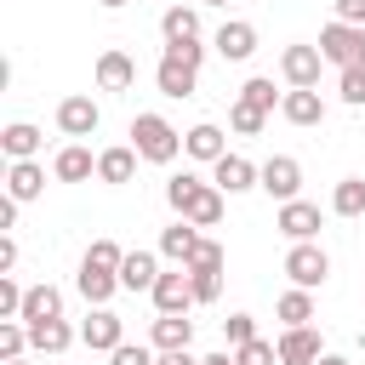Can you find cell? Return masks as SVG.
<instances>
[{
	"label": "cell",
	"instance_id": "cell-44",
	"mask_svg": "<svg viewBox=\"0 0 365 365\" xmlns=\"http://www.w3.org/2000/svg\"><path fill=\"white\" fill-rule=\"evenodd\" d=\"M154 365H200V359H194L188 348H160V359H154Z\"/></svg>",
	"mask_w": 365,
	"mask_h": 365
},
{
	"label": "cell",
	"instance_id": "cell-49",
	"mask_svg": "<svg viewBox=\"0 0 365 365\" xmlns=\"http://www.w3.org/2000/svg\"><path fill=\"white\" fill-rule=\"evenodd\" d=\"M103 6H108V11H120V6H125V0H103Z\"/></svg>",
	"mask_w": 365,
	"mask_h": 365
},
{
	"label": "cell",
	"instance_id": "cell-35",
	"mask_svg": "<svg viewBox=\"0 0 365 365\" xmlns=\"http://www.w3.org/2000/svg\"><path fill=\"white\" fill-rule=\"evenodd\" d=\"M262 120H268L262 108H251V103H240V97H234V108H228V125H234L240 137H257V131H262Z\"/></svg>",
	"mask_w": 365,
	"mask_h": 365
},
{
	"label": "cell",
	"instance_id": "cell-46",
	"mask_svg": "<svg viewBox=\"0 0 365 365\" xmlns=\"http://www.w3.org/2000/svg\"><path fill=\"white\" fill-rule=\"evenodd\" d=\"M17 205H23V200H11V194L0 200V228H11V222H17Z\"/></svg>",
	"mask_w": 365,
	"mask_h": 365
},
{
	"label": "cell",
	"instance_id": "cell-5",
	"mask_svg": "<svg viewBox=\"0 0 365 365\" xmlns=\"http://www.w3.org/2000/svg\"><path fill=\"white\" fill-rule=\"evenodd\" d=\"M257 188H262V194H274V200L285 205V200H297V188H302V165H297L291 154H274V160H262Z\"/></svg>",
	"mask_w": 365,
	"mask_h": 365
},
{
	"label": "cell",
	"instance_id": "cell-37",
	"mask_svg": "<svg viewBox=\"0 0 365 365\" xmlns=\"http://www.w3.org/2000/svg\"><path fill=\"white\" fill-rule=\"evenodd\" d=\"M23 297H29V291L0 274V319H23Z\"/></svg>",
	"mask_w": 365,
	"mask_h": 365
},
{
	"label": "cell",
	"instance_id": "cell-27",
	"mask_svg": "<svg viewBox=\"0 0 365 365\" xmlns=\"http://www.w3.org/2000/svg\"><path fill=\"white\" fill-rule=\"evenodd\" d=\"M182 217H188L194 228H217V222H222V188H217V182H205V188H200V200H194Z\"/></svg>",
	"mask_w": 365,
	"mask_h": 365
},
{
	"label": "cell",
	"instance_id": "cell-13",
	"mask_svg": "<svg viewBox=\"0 0 365 365\" xmlns=\"http://www.w3.org/2000/svg\"><path fill=\"white\" fill-rule=\"evenodd\" d=\"M325 348H319V331L314 325H285L279 336V365H314Z\"/></svg>",
	"mask_w": 365,
	"mask_h": 365
},
{
	"label": "cell",
	"instance_id": "cell-16",
	"mask_svg": "<svg viewBox=\"0 0 365 365\" xmlns=\"http://www.w3.org/2000/svg\"><path fill=\"white\" fill-rule=\"evenodd\" d=\"M6 194L23 200V205L40 200V194H46V171H40L34 160H11V171H6Z\"/></svg>",
	"mask_w": 365,
	"mask_h": 365
},
{
	"label": "cell",
	"instance_id": "cell-19",
	"mask_svg": "<svg viewBox=\"0 0 365 365\" xmlns=\"http://www.w3.org/2000/svg\"><path fill=\"white\" fill-rule=\"evenodd\" d=\"M154 279H160L154 251H125V262H120V285H125V291H154Z\"/></svg>",
	"mask_w": 365,
	"mask_h": 365
},
{
	"label": "cell",
	"instance_id": "cell-29",
	"mask_svg": "<svg viewBox=\"0 0 365 365\" xmlns=\"http://www.w3.org/2000/svg\"><path fill=\"white\" fill-rule=\"evenodd\" d=\"M331 211L336 217H365V177H342L331 188Z\"/></svg>",
	"mask_w": 365,
	"mask_h": 365
},
{
	"label": "cell",
	"instance_id": "cell-39",
	"mask_svg": "<svg viewBox=\"0 0 365 365\" xmlns=\"http://www.w3.org/2000/svg\"><path fill=\"white\" fill-rule=\"evenodd\" d=\"M86 262H97V268H114V274H120V262H125V251H120L114 240H91V251H86Z\"/></svg>",
	"mask_w": 365,
	"mask_h": 365
},
{
	"label": "cell",
	"instance_id": "cell-1",
	"mask_svg": "<svg viewBox=\"0 0 365 365\" xmlns=\"http://www.w3.org/2000/svg\"><path fill=\"white\" fill-rule=\"evenodd\" d=\"M131 148L148 160V165H171L182 154V131L165 120V114H137L131 120Z\"/></svg>",
	"mask_w": 365,
	"mask_h": 365
},
{
	"label": "cell",
	"instance_id": "cell-34",
	"mask_svg": "<svg viewBox=\"0 0 365 365\" xmlns=\"http://www.w3.org/2000/svg\"><path fill=\"white\" fill-rule=\"evenodd\" d=\"M234 359H240V365H279V342L251 336V342H240V348H234Z\"/></svg>",
	"mask_w": 365,
	"mask_h": 365
},
{
	"label": "cell",
	"instance_id": "cell-15",
	"mask_svg": "<svg viewBox=\"0 0 365 365\" xmlns=\"http://www.w3.org/2000/svg\"><path fill=\"white\" fill-rule=\"evenodd\" d=\"M251 51H257V29H251V23L234 17V23L217 29V57H222V63H245Z\"/></svg>",
	"mask_w": 365,
	"mask_h": 365
},
{
	"label": "cell",
	"instance_id": "cell-25",
	"mask_svg": "<svg viewBox=\"0 0 365 365\" xmlns=\"http://www.w3.org/2000/svg\"><path fill=\"white\" fill-rule=\"evenodd\" d=\"M182 154H194V160H211V165H217V160H222L228 148H222V131H217V125L205 120V125H194V131L182 137Z\"/></svg>",
	"mask_w": 365,
	"mask_h": 365
},
{
	"label": "cell",
	"instance_id": "cell-33",
	"mask_svg": "<svg viewBox=\"0 0 365 365\" xmlns=\"http://www.w3.org/2000/svg\"><path fill=\"white\" fill-rule=\"evenodd\" d=\"M240 103H251V108H262V114H268V108L279 103V91H274V80H268V74H257V80H245V86H240Z\"/></svg>",
	"mask_w": 365,
	"mask_h": 365
},
{
	"label": "cell",
	"instance_id": "cell-28",
	"mask_svg": "<svg viewBox=\"0 0 365 365\" xmlns=\"http://www.w3.org/2000/svg\"><path fill=\"white\" fill-rule=\"evenodd\" d=\"M74 336H80V331H68L63 319H40V325H29V342H34L40 354H63Z\"/></svg>",
	"mask_w": 365,
	"mask_h": 365
},
{
	"label": "cell",
	"instance_id": "cell-22",
	"mask_svg": "<svg viewBox=\"0 0 365 365\" xmlns=\"http://www.w3.org/2000/svg\"><path fill=\"white\" fill-rule=\"evenodd\" d=\"M160 34H165V46H177V40H200V11H194V6H165Z\"/></svg>",
	"mask_w": 365,
	"mask_h": 365
},
{
	"label": "cell",
	"instance_id": "cell-21",
	"mask_svg": "<svg viewBox=\"0 0 365 365\" xmlns=\"http://www.w3.org/2000/svg\"><path fill=\"white\" fill-rule=\"evenodd\" d=\"M51 171H57V182H86V177L97 171V160H91V148H80V143H68V148H57V160H51Z\"/></svg>",
	"mask_w": 365,
	"mask_h": 365
},
{
	"label": "cell",
	"instance_id": "cell-20",
	"mask_svg": "<svg viewBox=\"0 0 365 365\" xmlns=\"http://www.w3.org/2000/svg\"><path fill=\"white\" fill-rule=\"evenodd\" d=\"M40 319H63V291H57V285H29V297H23V325H40Z\"/></svg>",
	"mask_w": 365,
	"mask_h": 365
},
{
	"label": "cell",
	"instance_id": "cell-18",
	"mask_svg": "<svg viewBox=\"0 0 365 365\" xmlns=\"http://www.w3.org/2000/svg\"><path fill=\"white\" fill-rule=\"evenodd\" d=\"M137 160H143V154H137L131 143L103 148V154H97V177H103V182H131V177H137Z\"/></svg>",
	"mask_w": 365,
	"mask_h": 365
},
{
	"label": "cell",
	"instance_id": "cell-47",
	"mask_svg": "<svg viewBox=\"0 0 365 365\" xmlns=\"http://www.w3.org/2000/svg\"><path fill=\"white\" fill-rule=\"evenodd\" d=\"M200 365H240V359H234V354H205Z\"/></svg>",
	"mask_w": 365,
	"mask_h": 365
},
{
	"label": "cell",
	"instance_id": "cell-38",
	"mask_svg": "<svg viewBox=\"0 0 365 365\" xmlns=\"http://www.w3.org/2000/svg\"><path fill=\"white\" fill-rule=\"evenodd\" d=\"M336 97H342V103H354V108L365 103V63H359V68H342V80H336Z\"/></svg>",
	"mask_w": 365,
	"mask_h": 365
},
{
	"label": "cell",
	"instance_id": "cell-51",
	"mask_svg": "<svg viewBox=\"0 0 365 365\" xmlns=\"http://www.w3.org/2000/svg\"><path fill=\"white\" fill-rule=\"evenodd\" d=\"M6 365H29V359H6Z\"/></svg>",
	"mask_w": 365,
	"mask_h": 365
},
{
	"label": "cell",
	"instance_id": "cell-4",
	"mask_svg": "<svg viewBox=\"0 0 365 365\" xmlns=\"http://www.w3.org/2000/svg\"><path fill=\"white\" fill-rule=\"evenodd\" d=\"M154 86H160L165 97H194V86H200V63H188L182 51L165 46V57H160V68H154Z\"/></svg>",
	"mask_w": 365,
	"mask_h": 365
},
{
	"label": "cell",
	"instance_id": "cell-14",
	"mask_svg": "<svg viewBox=\"0 0 365 365\" xmlns=\"http://www.w3.org/2000/svg\"><path fill=\"white\" fill-rule=\"evenodd\" d=\"M274 228L291 234V240H314V234H319V205H308V200H285L279 217H274Z\"/></svg>",
	"mask_w": 365,
	"mask_h": 365
},
{
	"label": "cell",
	"instance_id": "cell-7",
	"mask_svg": "<svg viewBox=\"0 0 365 365\" xmlns=\"http://www.w3.org/2000/svg\"><path fill=\"white\" fill-rule=\"evenodd\" d=\"M319 68H325V51H319V46H285V51H279L285 86H319Z\"/></svg>",
	"mask_w": 365,
	"mask_h": 365
},
{
	"label": "cell",
	"instance_id": "cell-32",
	"mask_svg": "<svg viewBox=\"0 0 365 365\" xmlns=\"http://www.w3.org/2000/svg\"><path fill=\"white\" fill-rule=\"evenodd\" d=\"M23 348H34L29 325L23 319H0V359H23Z\"/></svg>",
	"mask_w": 365,
	"mask_h": 365
},
{
	"label": "cell",
	"instance_id": "cell-3",
	"mask_svg": "<svg viewBox=\"0 0 365 365\" xmlns=\"http://www.w3.org/2000/svg\"><path fill=\"white\" fill-rule=\"evenodd\" d=\"M285 274H291V285L314 291V285H325V274H331V257H325L314 240H291V251H285Z\"/></svg>",
	"mask_w": 365,
	"mask_h": 365
},
{
	"label": "cell",
	"instance_id": "cell-26",
	"mask_svg": "<svg viewBox=\"0 0 365 365\" xmlns=\"http://www.w3.org/2000/svg\"><path fill=\"white\" fill-rule=\"evenodd\" d=\"M194 342V319L188 314H160L154 319V348H188Z\"/></svg>",
	"mask_w": 365,
	"mask_h": 365
},
{
	"label": "cell",
	"instance_id": "cell-6",
	"mask_svg": "<svg viewBox=\"0 0 365 365\" xmlns=\"http://www.w3.org/2000/svg\"><path fill=\"white\" fill-rule=\"evenodd\" d=\"M80 342H86L91 354H114V348L125 342V319H120L114 308H91L86 325H80Z\"/></svg>",
	"mask_w": 365,
	"mask_h": 365
},
{
	"label": "cell",
	"instance_id": "cell-23",
	"mask_svg": "<svg viewBox=\"0 0 365 365\" xmlns=\"http://www.w3.org/2000/svg\"><path fill=\"white\" fill-rule=\"evenodd\" d=\"M194 245H200V228H194L188 217H182V222H171V228L160 234V251H165L171 262H182V268H188V257H194Z\"/></svg>",
	"mask_w": 365,
	"mask_h": 365
},
{
	"label": "cell",
	"instance_id": "cell-48",
	"mask_svg": "<svg viewBox=\"0 0 365 365\" xmlns=\"http://www.w3.org/2000/svg\"><path fill=\"white\" fill-rule=\"evenodd\" d=\"M314 365H348V359H342V354H319Z\"/></svg>",
	"mask_w": 365,
	"mask_h": 365
},
{
	"label": "cell",
	"instance_id": "cell-36",
	"mask_svg": "<svg viewBox=\"0 0 365 365\" xmlns=\"http://www.w3.org/2000/svg\"><path fill=\"white\" fill-rule=\"evenodd\" d=\"M194 279V302H217L222 297V268H188Z\"/></svg>",
	"mask_w": 365,
	"mask_h": 365
},
{
	"label": "cell",
	"instance_id": "cell-30",
	"mask_svg": "<svg viewBox=\"0 0 365 365\" xmlns=\"http://www.w3.org/2000/svg\"><path fill=\"white\" fill-rule=\"evenodd\" d=\"M274 314H279V325H308V319H314V297H308L302 285H291V291L279 297Z\"/></svg>",
	"mask_w": 365,
	"mask_h": 365
},
{
	"label": "cell",
	"instance_id": "cell-31",
	"mask_svg": "<svg viewBox=\"0 0 365 365\" xmlns=\"http://www.w3.org/2000/svg\"><path fill=\"white\" fill-rule=\"evenodd\" d=\"M200 188H205L200 177H188V171H177V177L165 182V200H171V211H188V205L200 200Z\"/></svg>",
	"mask_w": 365,
	"mask_h": 365
},
{
	"label": "cell",
	"instance_id": "cell-9",
	"mask_svg": "<svg viewBox=\"0 0 365 365\" xmlns=\"http://www.w3.org/2000/svg\"><path fill=\"white\" fill-rule=\"evenodd\" d=\"M279 114H285L291 125H325V97H319V86H291V91L279 97Z\"/></svg>",
	"mask_w": 365,
	"mask_h": 365
},
{
	"label": "cell",
	"instance_id": "cell-11",
	"mask_svg": "<svg viewBox=\"0 0 365 365\" xmlns=\"http://www.w3.org/2000/svg\"><path fill=\"white\" fill-rule=\"evenodd\" d=\"M257 171H262V165H251L245 154H222V160L211 165V182H217L222 194H245V188H257Z\"/></svg>",
	"mask_w": 365,
	"mask_h": 365
},
{
	"label": "cell",
	"instance_id": "cell-10",
	"mask_svg": "<svg viewBox=\"0 0 365 365\" xmlns=\"http://www.w3.org/2000/svg\"><path fill=\"white\" fill-rule=\"evenodd\" d=\"M148 297H154V308H160V314H188V308H194V279H188V268L160 274Z\"/></svg>",
	"mask_w": 365,
	"mask_h": 365
},
{
	"label": "cell",
	"instance_id": "cell-45",
	"mask_svg": "<svg viewBox=\"0 0 365 365\" xmlns=\"http://www.w3.org/2000/svg\"><path fill=\"white\" fill-rule=\"evenodd\" d=\"M11 268H17V240L6 234V240H0V274H11Z\"/></svg>",
	"mask_w": 365,
	"mask_h": 365
},
{
	"label": "cell",
	"instance_id": "cell-40",
	"mask_svg": "<svg viewBox=\"0 0 365 365\" xmlns=\"http://www.w3.org/2000/svg\"><path fill=\"white\" fill-rule=\"evenodd\" d=\"M222 336L240 348V342H251V336H257V319H251V314H228V319H222Z\"/></svg>",
	"mask_w": 365,
	"mask_h": 365
},
{
	"label": "cell",
	"instance_id": "cell-12",
	"mask_svg": "<svg viewBox=\"0 0 365 365\" xmlns=\"http://www.w3.org/2000/svg\"><path fill=\"white\" fill-rule=\"evenodd\" d=\"M74 291H80L91 308H108V297L120 291V274H114V268H97V262H80V274H74Z\"/></svg>",
	"mask_w": 365,
	"mask_h": 365
},
{
	"label": "cell",
	"instance_id": "cell-2",
	"mask_svg": "<svg viewBox=\"0 0 365 365\" xmlns=\"http://www.w3.org/2000/svg\"><path fill=\"white\" fill-rule=\"evenodd\" d=\"M319 51H325V63H336V68H359L365 63V23H325L319 29Z\"/></svg>",
	"mask_w": 365,
	"mask_h": 365
},
{
	"label": "cell",
	"instance_id": "cell-24",
	"mask_svg": "<svg viewBox=\"0 0 365 365\" xmlns=\"http://www.w3.org/2000/svg\"><path fill=\"white\" fill-rule=\"evenodd\" d=\"M0 148H6L11 160H34V154H40V131H34L29 120H11V125L0 131Z\"/></svg>",
	"mask_w": 365,
	"mask_h": 365
},
{
	"label": "cell",
	"instance_id": "cell-8",
	"mask_svg": "<svg viewBox=\"0 0 365 365\" xmlns=\"http://www.w3.org/2000/svg\"><path fill=\"white\" fill-rule=\"evenodd\" d=\"M97 125H103V108H97L91 97H80V91H74V97H63V103H57V131H63V137H91Z\"/></svg>",
	"mask_w": 365,
	"mask_h": 365
},
{
	"label": "cell",
	"instance_id": "cell-42",
	"mask_svg": "<svg viewBox=\"0 0 365 365\" xmlns=\"http://www.w3.org/2000/svg\"><path fill=\"white\" fill-rule=\"evenodd\" d=\"M188 268H222V245L217 240H200L194 257H188Z\"/></svg>",
	"mask_w": 365,
	"mask_h": 365
},
{
	"label": "cell",
	"instance_id": "cell-17",
	"mask_svg": "<svg viewBox=\"0 0 365 365\" xmlns=\"http://www.w3.org/2000/svg\"><path fill=\"white\" fill-rule=\"evenodd\" d=\"M131 80H137V63L125 51H103L97 57V86L103 91H131Z\"/></svg>",
	"mask_w": 365,
	"mask_h": 365
},
{
	"label": "cell",
	"instance_id": "cell-50",
	"mask_svg": "<svg viewBox=\"0 0 365 365\" xmlns=\"http://www.w3.org/2000/svg\"><path fill=\"white\" fill-rule=\"evenodd\" d=\"M200 6H228V0H200Z\"/></svg>",
	"mask_w": 365,
	"mask_h": 365
},
{
	"label": "cell",
	"instance_id": "cell-43",
	"mask_svg": "<svg viewBox=\"0 0 365 365\" xmlns=\"http://www.w3.org/2000/svg\"><path fill=\"white\" fill-rule=\"evenodd\" d=\"M336 17L342 23H365V0H336Z\"/></svg>",
	"mask_w": 365,
	"mask_h": 365
},
{
	"label": "cell",
	"instance_id": "cell-41",
	"mask_svg": "<svg viewBox=\"0 0 365 365\" xmlns=\"http://www.w3.org/2000/svg\"><path fill=\"white\" fill-rule=\"evenodd\" d=\"M154 359H160V354H148L143 342H137V348H131V342H120V348L108 354V365H154Z\"/></svg>",
	"mask_w": 365,
	"mask_h": 365
}]
</instances>
